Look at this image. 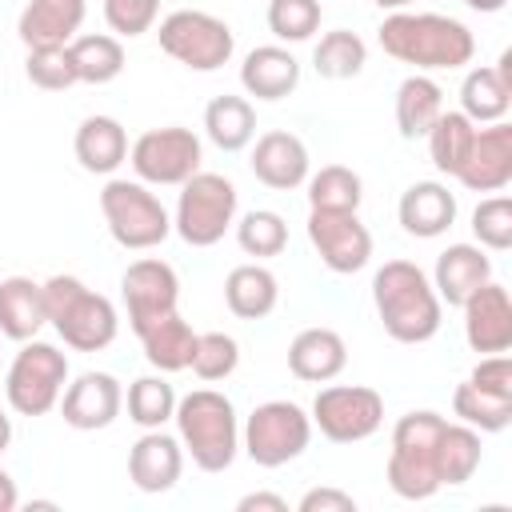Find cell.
<instances>
[{
    "mask_svg": "<svg viewBox=\"0 0 512 512\" xmlns=\"http://www.w3.org/2000/svg\"><path fill=\"white\" fill-rule=\"evenodd\" d=\"M380 48L400 60L412 64L416 72H440V68H464L476 56V36L468 32V24H460L456 16L444 12H388L384 24L376 28Z\"/></svg>",
    "mask_w": 512,
    "mask_h": 512,
    "instance_id": "cell-1",
    "label": "cell"
},
{
    "mask_svg": "<svg viewBox=\"0 0 512 512\" xmlns=\"http://www.w3.org/2000/svg\"><path fill=\"white\" fill-rule=\"evenodd\" d=\"M372 304L396 344H424L440 332L444 304L428 272L412 260H384L372 276Z\"/></svg>",
    "mask_w": 512,
    "mask_h": 512,
    "instance_id": "cell-2",
    "label": "cell"
},
{
    "mask_svg": "<svg viewBox=\"0 0 512 512\" xmlns=\"http://www.w3.org/2000/svg\"><path fill=\"white\" fill-rule=\"evenodd\" d=\"M172 420H176V440H180L184 456H192V464L200 472L232 468V460L240 452V424H236V408L224 392L192 388L188 396H176Z\"/></svg>",
    "mask_w": 512,
    "mask_h": 512,
    "instance_id": "cell-3",
    "label": "cell"
},
{
    "mask_svg": "<svg viewBox=\"0 0 512 512\" xmlns=\"http://www.w3.org/2000/svg\"><path fill=\"white\" fill-rule=\"evenodd\" d=\"M40 288H44L48 324L56 328L64 348H72V352H100V348H108L116 340V332H120L116 304L108 296L92 292L80 276L56 272Z\"/></svg>",
    "mask_w": 512,
    "mask_h": 512,
    "instance_id": "cell-4",
    "label": "cell"
},
{
    "mask_svg": "<svg viewBox=\"0 0 512 512\" xmlns=\"http://www.w3.org/2000/svg\"><path fill=\"white\" fill-rule=\"evenodd\" d=\"M444 424L448 420L432 408L404 412L392 424V452H388L384 476L400 500H432L444 488L440 468H436V444H440Z\"/></svg>",
    "mask_w": 512,
    "mask_h": 512,
    "instance_id": "cell-5",
    "label": "cell"
},
{
    "mask_svg": "<svg viewBox=\"0 0 512 512\" xmlns=\"http://www.w3.org/2000/svg\"><path fill=\"white\" fill-rule=\"evenodd\" d=\"M100 212H104V224L112 232V240L128 252H148V248H160L172 232V216L168 208L160 204L156 192H148L144 180H120L112 176L104 188H100Z\"/></svg>",
    "mask_w": 512,
    "mask_h": 512,
    "instance_id": "cell-6",
    "label": "cell"
},
{
    "mask_svg": "<svg viewBox=\"0 0 512 512\" xmlns=\"http://www.w3.org/2000/svg\"><path fill=\"white\" fill-rule=\"evenodd\" d=\"M236 184L220 172H192L180 184L172 232L192 248H212L224 240V232L236 224Z\"/></svg>",
    "mask_w": 512,
    "mask_h": 512,
    "instance_id": "cell-7",
    "label": "cell"
},
{
    "mask_svg": "<svg viewBox=\"0 0 512 512\" xmlns=\"http://www.w3.org/2000/svg\"><path fill=\"white\" fill-rule=\"evenodd\" d=\"M68 384V356L48 340H24L4 376V400L16 416H44L60 404Z\"/></svg>",
    "mask_w": 512,
    "mask_h": 512,
    "instance_id": "cell-8",
    "label": "cell"
},
{
    "mask_svg": "<svg viewBox=\"0 0 512 512\" xmlns=\"http://www.w3.org/2000/svg\"><path fill=\"white\" fill-rule=\"evenodd\" d=\"M312 444V416L292 400H264L240 428V448L256 468H284Z\"/></svg>",
    "mask_w": 512,
    "mask_h": 512,
    "instance_id": "cell-9",
    "label": "cell"
},
{
    "mask_svg": "<svg viewBox=\"0 0 512 512\" xmlns=\"http://www.w3.org/2000/svg\"><path fill=\"white\" fill-rule=\"evenodd\" d=\"M156 40H160V52L172 56L176 64L192 68V72H216L232 60L236 52V36L232 28L204 12V8H176L160 20L156 28Z\"/></svg>",
    "mask_w": 512,
    "mask_h": 512,
    "instance_id": "cell-10",
    "label": "cell"
},
{
    "mask_svg": "<svg viewBox=\"0 0 512 512\" xmlns=\"http://www.w3.org/2000/svg\"><path fill=\"white\" fill-rule=\"evenodd\" d=\"M128 160L136 180L156 184V188H180L192 172H200L204 144L192 128L168 124V128H148L128 144Z\"/></svg>",
    "mask_w": 512,
    "mask_h": 512,
    "instance_id": "cell-11",
    "label": "cell"
},
{
    "mask_svg": "<svg viewBox=\"0 0 512 512\" xmlns=\"http://www.w3.org/2000/svg\"><path fill=\"white\" fill-rule=\"evenodd\" d=\"M312 428L332 444H360L384 424V396L368 384H328L312 400Z\"/></svg>",
    "mask_w": 512,
    "mask_h": 512,
    "instance_id": "cell-12",
    "label": "cell"
},
{
    "mask_svg": "<svg viewBox=\"0 0 512 512\" xmlns=\"http://www.w3.org/2000/svg\"><path fill=\"white\" fill-rule=\"evenodd\" d=\"M120 300L128 308V328L140 336L148 324H156L160 316L176 312L180 300V276L168 260L160 256H140L124 268L120 276Z\"/></svg>",
    "mask_w": 512,
    "mask_h": 512,
    "instance_id": "cell-13",
    "label": "cell"
},
{
    "mask_svg": "<svg viewBox=\"0 0 512 512\" xmlns=\"http://www.w3.org/2000/svg\"><path fill=\"white\" fill-rule=\"evenodd\" d=\"M308 244L320 264L336 276H352L372 260V232L356 212H312L308 208Z\"/></svg>",
    "mask_w": 512,
    "mask_h": 512,
    "instance_id": "cell-14",
    "label": "cell"
},
{
    "mask_svg": "<svg viewBox=\"0 0 512 512\" xmlns=\"http://www.w3.org/2000/svg\"><path fill=\"white\" fill-rule=\"evenodd\" d=\"M452 180H460L468 192H504L512 184V124H476L468 156L460 160Z\"/></svg>",
    "mask_w": 512,
    "mask_h": 512,
    "instance_id": "cell-15",
    "label": "cell"
},
{
    "mask_svg": "<svg viewBox=\"0 0 512 512\" xmlns=\"http://www.w3.org/2000/svg\"><path fill=\"white\" fill-rule=\"evenodd\" d=\"M60 416L68 428L76 432H96L108 428L120 408H124V388L112 372H80L72 384H64L60 392Z\"/></svg>",
    "mask_w": 512,
    "mask_h": 512,
    "instance_id": "cell-16",
    "label": "cell"
},
{
    "mask_svg": "<svg viewBox=\"0 0 512 512\" xmlns=\"http://www.w3.org/2000/svg\"><path fill=\"white\" fill-rule=\"evenodd\" d=\"M248 168L252 176L272 188V192H292L308 180L312 172V160H308V148L296 132H284V128H268L256 136L252 144V156H248Z\"/></svg>",
    "mask_w": 512,
    "mask_h": 512,
    "instance_id": "cell-17",
    "label": "cell"
},
{
    "mask_svg": "<svg viewBox=\"0 0 512 512\" xmlns=\"http://www.w3.org/2000/svg\"><path fill=\"white\" fill-rule=\"evenodd\" d=\"M460 308H464V340L472 352L492 356L512 348V300L504 284L496 280L480 284Z\"/></svg>",
    "mask_w": 512,
    "mask_h": 512,
    "instance_id": "cell-18",
    "label": "cell"
},
{
    "mask_svg": "<svg viewBox=\"0 0 512 512\" xmlns=\"http://www.w3.org/2000/svg\"><path fill=\"white\" fill-rule=\"evenodd\" d=\"M512 108V48L500 52L496 64H476L468 68L460 84V112L472 124H496Z\"/></svg>",
    "mask_w": 512,
    "mask_h": 512,
    "instance_id": "cell-19",
    "label": "cell"
},
{
    "mask_svg": "<svg viewBox=\"0 0 512 512\" xmlns=\"http://www.w3.org/2000/svg\"><path fill=\"white\" fill-rule=\"evenodd\" d=\"M180 472H184V448L176 436L160 428H144V436L128 448V480L148 496L176 488Z\"/></svg>",
    "mask_w": 512,
    "mask_h": 512,
    "instance_id": "cell-20",
    "label": "cell"
},
{
    "mask_svg": "<svg viewBox=\"0 0 512 512\" xmlns=\"http://www.w3.org/2000/svg\"><path fill=\"white\" fill-rule=\"evenodd\" d=\"M84 16H88V0H28L16 20V36L24 48L72 44L80 36Z\"/></svg>",
    "mask_w": 512,
    "mask_h": 512,
    "instance_id": "cell-21",
    "label": "cell"
},
{
    "mask_svg": "<svg viewBox=\"0 0 512 512\" xmlns=\"http://www.w3.org/2000/svg\"><path fill=\"white\" fill-rule=\"evenodd\" d=\"M400 228L416 240H436L456 224V196L448 192V184L440 180H416L400 192L396 204Z\"/></svg>",
    "mask_w": 512,
    "mask_h": 512,
    "instance_id": "cell-22",
    "label": "cell"
},
{
    "mask_svg": "<svg viewBox=\"0 0 512 512\" xmlns=\"http://www.w3.org/2000/svg\"><path fill=\"white\" fill-rule=\"evenodd\" d=\"M344 364H348V344L336 328L316 324L296 332L288 344V372L304 384H328L344 372Z\"/></svg>",
    "mask_w": 512,
    "mask_h": 512,
    "instance_id": "cell-23",
    "label": "cell"
},
{
    "mask_svg": "<svg viewBox=\"0 0 512 512\" xmlns=\"http://www.w3.org/2000/svg\"><path fill=\"white\" fill-rule=\"evenodd\" d=\"M428 280H432L440 304L460 308L480 284L492 280V260H488V252L480 244H448L436 256V268H432Z\"/></svg>",
    "mask_w": 512,
    "mask_h": 512,
    "instance_id": "cell-24",
    "label": "cell"
},
{
    "mask_svg": "<svg viewBox=\"0 0 512 512\" xmlns=\"http://www.w3.org/2000/svg\"><path fill=\"white\" fill-rule=\"evenodd\" d=\"M300 84V60L280 44H260L240 64V88L256 100H284Z\"/></svg>",
    "mask_w": 512,
    "mask_h": 512,
    "instance_id": "cell-25",
    "label": "cell"
},
{
    "mask_svg": "<svg viewBox=\"0 0 512 512\" xmlns=\"http://www.w3.org/2000/svg\"><path fill=\"white\" fill-rule=\"evenodd\" d=\"M72 152L84 172L112 176L128 160V132L116 116H84L72 136Z\"/></svg>",
    "mask_w": 512,
    "mask_h": 512,
    "instance_id": "cell-26",
    "label": "cell"
},
{
    "mask_svg": "<svg viewBox=\"0 0 512 512\" xmlns=\"http://www.w3.org/2000/svg\"><path fill=\"white\" fill-rule=\"evenodd\" d=\"M48 324L44 288L32 276H4L0 280V336L24 344Z\"/></svg>",
    "mask_w": 512,
    "mask_h": 512,
    "instance_id": "cell-27",
    "label": "cell"
},
{
    "mask_svg": "<svg viewBox=\"0 0 512 512\" xmlns=\"http://www.w3.org/2000/svg\"><path fill=\"white\" fill-rule=\"evenodd\" d=\"M224 304L240 320H264L280 304V280L264 264H236L224 276Z\"/></svg>",
    "mask_w": 512,
    "mask_h": 512,
    "instance_id": "cell-28",
    "label": "cell"
},
{
    "mask_svg": "<svg viewBox=\"0 0 512 512\" xmlns=\"http://www.w3.org/2000/svg\"><path fill=\"white\" fill-rule=\"evenodd\" d=\"M444 112V88L428 72H412L396 88V132L404 140H424Z\"/></svg>",
    "mask_w": 512,
    "mask_h": 512,
    "instance_id": "cell-29",
    "label": "cell"
},
{
    "mask_svg": "<svg viewBox=\"0 0 512 512\" xmlns=\"http://www.w3.org/2000/svg\"><path fill=\"white\" fill-rule=\"evenodd\" d=\"M204 136L220 148V152H240L252 144L256 136V108L248 96H212L204 108Z\"/></svg>",
    "mask_w": 512,
    "mask_h": 512,
    "instance_id": "cell-30",
    "label": "cell"
},
{
    "mask_svg": "<svg viewBox=\"0 0 512 512\" xmlns=\"http://www.w3.org/2000/svg\"><path fill=\"white\" fill-rule=\"evenodd\" d=\"M140 344H144V360L156 372H184L192 364L196 332L180 312H168V316H160L156 324H148L140 332Z\"/></svg>",
    "mask_w": 512,
    "mask_h": 512,
    "instance_id": "cell-31",
    "label": "cell"
},
{
    "mask_svg": "<svg viewBox=\"0 0 512 512\" xmlns=\"http://www.w3.org/2000/svg\"><path fill=\"white\" fill-rule=\"evenodd\" d=\"M480 460H484V444H480V432L476 428H468V424H444V432H440V444H436V468H440V484L444 488H460V484H468L472 476H476V468H480Z\"/></svg>",
    "mask_w": 512,
    "mask_h": 512,
    "instance_id": "cell-32",
    "label": "cell"
},
{
    "mask_svg": "<svg viewBox=\"0 0 512 512\" xmlns=\"http://www.w3.org/2000/svg\"><path fill=\"white\" fill-rule=\"evenodd\" d=\"M72 68L80 84H112L124 72V44L108 32H84L68 44Z\"/></svg>",
    "mask_w": 512,
    "mask_h": 512,
    "instance_id": "cell-33",
    "label": "cell"
},
{
    "mask_svg": "<svg viewBox=\"0 0 512 512\" xmlns=\"http://www.w3.org/2000/svg\"><path fill=\"white\" fill-rule=\"evenodd\" d=\"M308 208L312 212H356L364 200V180L348 164H324L308 172Z\"/></svg>",
    "mask_w": 512,
    "mask_h": 512,
    "instance_id": "cell-34",
    "label": "cell"
},
{
    "mask_svg": "<svg viewBox=\"0 0 512 512\" xmlns=\"http://www.w3.org/2000/svg\"><path fill=\"white\" fill-rule=\"evenodd\" d=\"M364 64H368V44L348 28L324 32L312 48V68L324 80H352L364 72Z\"/></svg>",
    "mask_w": 512,
    "mask_h": 512,
    "instance_id": "cell-35",
    "label": "cell"
},
{
    "mask_svg": "<svg viewBox=\"0 0 512 512\" xmlns=\"http://www.w3.org/2000/svg\"><path fill=\"white\" fill-rule=\"evenodd\" d=\"M452 416L476 432H504L512 424V396H500L464 380L452 392Z\"/></svg>",
    "mask_w": 512,
    "mask_h": 512,
    "instance_id": "cell-36",
    "label": "cell"
},
{
    "mask_svg": "<svg viewBox=\"0 0 512 512\" xmlns=\"http://www.w3.org/2000/svg\"><path fill=\"white\" fill-rule=\"evenodd\" d=\"M472 136H476V124H472L460 108H444V112L436 116V124L428 128V136H424V140H428V156H432L436 172L456 176L460 160L468 156Z\"/></svg>",
    "mask_w": 512,
    "mask_h": 512,
    "instance_id": "cell-37",
    "label": "cell"
},
{
    "mask_svg": "<svg viewBox=\"0 0 512 512\" xmlns=\"http://www.w3.org/2000/svg\"><path fill=\"white\" fill-rule=\"evenodd\" d=\"M124 408H128V420L140 424V428H164L176 412V388L160 376H136L128 384V396H124Z\"/></svg>",
    "mask_w": 512,
    "mask_h": 512,
    "instance_id": "cell-38",
    "label": "cell"
},
{
    "mask_svg": "<svg viewBox=\"0 0 512 512\" xmlns=\"http://www.w3.org/2000/svg\"><path fill=\"white\" fill-rule=\"evenodd\" d=\"M232 228H236V244H240L248 256H256V260L280 256V252L288 248V224H284V216L272 212V208H252V212H244Z\"/></svg>",
    "mask_w": 512,
    "mask_h": 512,
    "instance_id": "cell-39",
    "label": "cell"
},
{
    "mask_svg": "<svg viewBox=\"0 0 512 512\" xmlns=\"http://www.w3.org/2000/svg\"><path fill=\"white\" fill-rule=\"evenodd\" d=\"M320 0H268V32L284 44L312 40L320 28Z\"/></svg>",
    "mask_w": 512,
    "mask_h": 512,
    "instance_id": "cell-40",
    "label": "cell"
},
{
    "mask_svg": "<svg viewBox=\"0 0 512 512\" xmlns=\"http://www.w3.org/2000/svg\"><path fill=\"white\" fill-rule=\"evenodd\" d=\"M240 364V344L228 336V332H196V348H192V372L204 380V384H216V380H228Z\"/></svg>",
    "mask_w": 512,
    "mask_h": 512,
    "instance_id": "cell-41",
    "label": "cell"
},
{
    "mask_svg": "<svg viewBox=\"0 0 512 512\" xmlns=\"http://www.w3.org/2000/svg\"><path fill=\"white\" fill-rule=\"evenodd\" d=\"M24 76L32 80V88L40 92H64L76 80V68H72V56H68V44H56V48H28V60H24Z\"/></svg>",
    "mask_w": 512,
    "mask_h": 512,
    "instance_id": "cell-42",
    "label": "cell"
},
{
    "mask_svg": "<svg viewBox=\"0 0 512 512\" xmlns=\"http://www.w3.org/2000/svg\"><path fill=\"white\" fill-rule=\"evenodd\" d=\"M472 236L488 252H508L512 248V200L508 196H488L472 208Z\"/></svg>",
    "mask_w": 512,
    "mask_h": 512,
    "instance_id": "cell-43",
    "label": "cell"
},
{
    "mask_svg": "<svg viewBox=\"0 0 512 512\" xmlns=\"http://www.w3.org/2000/svg\"><path fill=\"white\" fill-rule=\"evenodd\" d=\"M160 16V0H104V24L120 40H136L152 32Z\"/></svg>",
    "mask_w": 512,
    "mask_h": 512,
    "instance_id": "cell-44",
    "label": "cell"
},
{
    "mask_svg": "<svg viewBox=\"0 0 512 512\" xmlns=\"http://www.w3.org/2000/svg\"><path fill=\"white\" fill-rule=\"evenodd\" d=\"M468 380H472L476 388H488V392L512 396V360H508V352L480 356V364L468 372Z\"/></svg>",
    "mask_w": 512,
    "mask_h": 512,
    "instance_id": "cell-45",
    "label": "cell"
},
{
    "mask_svg": "<svg viewBox=\"0 0 512 512\" xmlns=\"http://www.w3.org/2000/svg\"><path fill=\"white\" fill-rule=\"evenodd\" d=\"M296 512H356V500L340 488H308L300 496Z\"/></svg>",
    "mask_w": 512,
    "mask_h": 512,
    "instance_id": "cell-46",
    "label": "cell"
},
{
    "mask_svg": "<svg viewBox=\"0 0 512 512\" xmlns=\"http://www.w3.org/2000/svg\"><path fill=\"white\" fill-rule=\"evenodd\" d=\"M236 512H288V500L276 492H248L236 500Z\"/></svg>",
    "mask_w": 512,
    "mask_h": 512,
    "instance_id": "cell-47",
    "label": "cell"
},
{
    "mask_svg": "<svg viewBox=\"0 0 512 512\" xmlns=\"http://www.w3.org/2000/svg\"><path fill=\"white\" fill-rule=\"evenodd\" d=\"M16 504H20V492H16V480L0 468V512H16Z\"/></svg>",
    "mask_w": 512,
    "mask_h": 512,
    "instance_id": "cell-48",
    "label": "cell"
},
{
    "mask_svg": "<svg viewBox=\"0 0 512 512\" xmlns=\"http://www.w3.org/2000/svg\"><path fill=\"white\" fill-rule=\"evenodd\" d=\"M12 444V416H8V400H0V456Z\"/></svg>",
    "mask_w": 512,
    "mask_h": 512,
    "instance_id": "cell-49",
    "label": "cell"
},
{
    "mask_svg": "<svg viewBox=\"0 0 512 512\" xmlns=\"http://www.w3.org/2000/svg\"><path fill=\"white\" fill-rule=\"evenodd\" d=\"M464 4H468L472 12H500L508 0H464Z\"/></svg>",
    "mask_w": 512,
    "mask_h": 512,
    "instance_id": "cell-50",
    "label": "cell"
},
{
    "mask_svg": "<svg viewBox=\"0 0 512 512\" xmlns=\"http://www.w3.org/2000/svg\"><path fill=\"white\" fill-rule=\"evenodd\" d=\"M376 8H384V12H400V8H408L412 0H372Z\"/></svg>",
    "mask_w": 512,
    "mask_h": 512,
    "instance_id": "cell-51",
    "label": "cell"
}]
</instances>
